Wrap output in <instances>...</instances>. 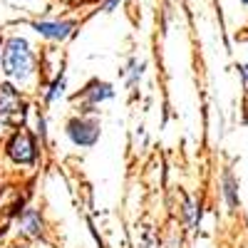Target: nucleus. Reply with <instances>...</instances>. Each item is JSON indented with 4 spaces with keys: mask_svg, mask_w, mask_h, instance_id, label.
<instances>
[{
    "mask_svg": "<svg viewBox=\"0 0 248 248\" xmlns=\"http://www.w3.org/2000/svg\"><path fill=\"white\" fill-rule=\"evenodd\" d=\"M23 223H25V231H28L30 236H37V233H40V221H37L35 214H28Z\"/></svg>",
    "mask_w": 248,
    "mask_h": 248,
    "instance_id": "obj_5",
    "label": "nucleus"
},
{
    "mask_svg": "<svg viewBox=\"0 0 248 248\" xmlns=\"http://www.w3.org/2000/svg\"><path fill=\"white\" fill-rule=\"evenodd\" d=\"M243 77H246V79H248V65H246V67H243Z\"/></svg>",
    "mask_w": 248,
    "mask_h": 248,
    "instance_id": "obj_8",
    "label": "nucleus"
},
{
    "mask_svg": "<svg viewBox=\"0 0 248 248\" xmlns=\"http://www.w3.org/2000/svg\"><path fill=\"white\" fill-rule=\"evenodd\" d=\"M226 196H229V203L236 206V191H233V179L226 176Z\"/></svg>",
    "mask_w": 248,
    "mask_h": 248,
    "instance_id": "obj_6",
    "label": "nucleus"
},
{
    "mask_svg": "<svg viewBox=\"0 0 248 248\" xmlns=\"http://www.w3.org/2000/svg\"><path fill=\"white\" fill-rule=\"evenodd\" d=\"M243 3H246V5H248V0H243Z\"/></svg>",
    "mask_w": 248,
    "mask_h": 248,
    "instance_id": "obj_9",
    "label": "nucleus"
},
{
    "mask_svg": "<svg viewBox=\"0 0 248 248\" xmlns=\"http://www.w3.org/2000/svg\"><path fill=\"white\" fill-rule=\"evenodd\" d=\"M40 35H45V37H55V40H62V37H67L70 35V23H37L35 25Z\"/></svg>",
    "mask_w": 248,
    "mask_h": 248,
    "instance_id": "obj_4",
    "label": "nucleus"
},
{
    "mask_svg": "<svg viewBox=\"0 0 248 248\" xmlns=\"http://www.w3.org/2000/svg\"><path fill=\"white\" fill-rule=\"evenodd\" d=\"M99 129L97 124H90V122H72L70 124V137L75 144H82V147H90V144H94Z\"/></svg>",
    "mask_w": 248,
    "mask_h": 248,
    "instance_id": "obj_3",
    "label": "nucleus"
},
{
    "mask_svg": "<svg viewBox=\"0 0 248 248\" xmlns=\"http://www.w3.org/2000/svg\"><path fill=\"white\" fill-rule=\"evenodd\" d=\"M62 85H65L62 79H57V82H55V87H52V92H50V99H55L57 94H62Z\"/></svg>",
    "mask_w": 248,
    "mask_h": 248,
    "instance_id": "obj_7",
    "label": "nucleus"
},
{
    "mask_svg": "<svg viewBox=\"0 0 248 248\" xmlns=\"http://www.w3.org/2000/svg\"><path fill=\"white\" fill-rule=\"evenodd\" d=\"M8 154H10L15 161H20V164L32 161V159H35V149H32L30 137H28V134H15L13 141L8 144Z\"/></svg>",
    "mask_w": 248,
    "mask_h": 248,
    "instance_id": "obj_2",
    "label": "nucleus"
},
{
    "mask_svg": "<svg viewBox=\"0 0 248 248\" xmlns=\"http://www.w3.org/2000/svg\"><path fill=\"white\" fill-rule=\"evenodd\" d=\"M3 70L17 79H25L32 70V55L30 47L23 37H13L8 40V45L3 50Z\"/></svg>",
    "mask_w": 248,
    "mask_h": 248,
    "instance_id": "obj_1",
    "label": "nucleus"
}]
</instances>
